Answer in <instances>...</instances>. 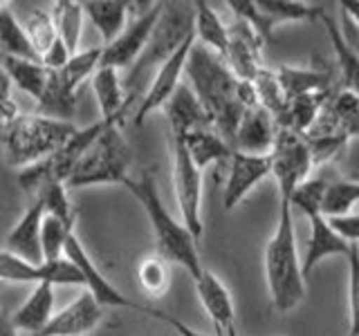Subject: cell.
Masks as SVG:
<instances>
[{
    "label": "cell",
    "instance_id": "ffe728a7",
    "mask_svg": "<svg viewBox=\"0 0 359 336\" xmlns=\"http://www.w3.org/2000/svg\"><path fill=\"white\" fill-rule=\"evenodd\" d=\"M45 218V202L41 197H32L29 206L22 213V218L11 227L7 233V246L11 253H16L25 260L41 265L43 249H41V229Z\"/></svg>",
    "mask_w": 359,
    "mask_h": 336
},
{
    "label": "cell",
    "instance_id": "e0dca14e",
    "mask_svg": "<svg viewBox=\"0 0 359 336\" xmlns=\"http://www.w3.org/2000/svg\"><path fill=\"white\" fill-rule=\"evenodd\" d=\"M276 134H278V126L274 117L256 101L254 106L245 110V115L238 123L233 150L247 155H269L274 148Z\"/></svg>",
    "mask_w": 359,
    "mask_h": 336
},
{
    "label": "cell",
    "instance_id": "7a4b0ae2",
    "mask_svg": "<svg viewBox=\"0 0 359 336\" xmlns=\"http://www.w3.org/2000/svg\"><path fill=\"white\" fill-rule=\"evenodd\" d=\"M123 188H126L128 193L140 202V204L144 206V213L149 216L157 249H160L157 253L164 255L168 262L182 267L184 272L194 278V283L200 280L202 274H205V267H202L198 242L184 224H180L171 213H168V209L164 206L153 173L142 171L135 177L130 175L126 182H123Z\"/></svg>",
    "mask_w": 359,
    "mask_h": 336
},
{
    "label": "cell",
    "instance_id": "2e32d148",
    "mask_svg": "<svg viewBox=\"0 0 359 336\" xmlns=\"http://www.w3.org/2000/svg\"><path fill=\"white\" fill-rule=\"evenodd\" d=\"M104 321V307L90 291H83L70 305L56 312L36 336H86Z\"/></svg>",
    "mask_w": 359,
    "mask_h": 336
},
{
    "label": "cell",
    "instance_id": "277c9868",
    "mask_svg": "<svg viewBox=\"0 0 359 336\" xmlns=\"http://www.w3.org/2000/svg\"><path fill=\"white\" fill-rule=\"evenodd\" d=\"M196 34V5L194 3H164L162 16L157 20V25L149 38V45L142 52L130 70L123 90H126L128 99L142 101V83L146 74L151 70H160V67L171 59V56L182 48V43Z\"/></svg>",
    "mask_w": 359,
    "mask_h": 336
},
{
    "label": "cell",
    "instance_id": "d6986e66",
    "mask_svg": "<svg viewBox=\"0 0 359 336\" xmlns=\"http://www.w3.org/2000/svg\"><path fill=\"white\" fill-rule=\"evenodd\" d=\"M164 115L168 123V137L171 139H187L191 132L200 128H211L196 92L187 83L180 85L175 94L168 99V104L164 106Z\"/></svg>",
    "mask_w": 359,
    "mask_h": 336
},
{
    "label": "cell",
    "instance_id": "b9f144b4",
    "mask_svg": "<svg viewBox=\"0 0 359 336\" xmlns=\"http://www.w3.org/2000/svg\"><path fill=\"white\" fill-rule=\"evenodd\" d=\"M328 222L341 238H346L353 244H359V213H351V216L344 218H328Z\"/></svg>",
    "mask_w": 359,
    "mask_h": 336
},
{
    "label": "cell",
    "instance_id": "7bdbcfd3",
    "mask_svg": "<svg viewBox=\"0 0 359 336\" xmlns=\"http://www.w3.org/2000/svg\"><path fill=\"white\" fill-rule=\"evenodd\" d=\"M144 314H149V316L157 318V321H162L166 323L168 328H173L177 332V336H207V334H202L194 328H189V325L184 321H180L175 316H171V314H166V312H160V309H151V307H144Z\"/></svg>",
    "mask_w": 359,
    "mask_h": 336
},
{
    "label": "cell",
    "instance_id": "8992f818",
    "mask_svg": "<svg viewBox=\"0 0 359 336\" xmlns=\"http://www.w3.org/2000/svg\"><path fill=\"white\" fill-rule=\"evenodd\" d=\"M133 153L121 134V123L110 126L99 134V139L90 146L83 160L76 164L67 188H86L99 184H121L130 177Z\"/></svg>",
    "mask_w": 359,
    "mask_h": 336
},
{
    "label": "cell",
    "instance_id": "1f68e13d",
    "mask_svg": "<svg viewBox=\"0 0 359 336\" xmlns=\"http://www.w3.org/2000/svg\"><path fill=\"white\" fill-rule=\"evenodd\" d=\"M52 20L59 38L67 48L72 56L79 54V41H81V29H83V3H74V0H59L52 5Z\"/></svg>",
    "mask_w": 359,
    "mask_h": 336
},
{
    "label": "cell",
    "instance_id": "8d00e7d4",
    "mask_svg": "<svg viewBox=\"0 0 359 336\" xmlns=\"http://www.w3.org/2000/svg\"><path fill=\"white\" fill-rule=\"evenodd\" d=\"M22 27H25L27 36L34 45V50L39 52V56H43L56 41H59L52 14H48V11H43V9H34L27 16V20L22 22Z\"/></svg>",
    "mask_w": 359,
    "mask_h": 336
},
{
    "label": "cell",
    "instance_id": "4316f807",
    "mask_svg": "<svg viewBox=\"0 0 359 336\" xmlns=\"http://www.w3.org/2000/svg\"><path fill=\"white\" fill-rule=\"evenodd\" d=\"M0 56H14V59L41 63V56L34 50L25 27H22V22H18L7 3H0Z\"/></svg>",
    "mask_w": 359,
    "mask_h": 336
},
{
    "label": "cell",
    "instance_id": "6da1fadb",
    "mask_svg": "<svg viewBox=\"0 0 359 336\" xmlns=\"http://www.w3.org/2000/svg\"><path fill=\"white\" fill-rule=\"evenodd\" d=\"M184 74L205 110L209 126L233 148L236 130L245 110L258 101L254 85L241 81L218 54H213L198 41L189 54Z\"/></svg>",
    "mask_w": 359,
    "mask_h": 336
},
{
    "label": "cell",
    "instance_id": "ba28073f",
    "mask_svg": "<svg viewBox=\"0 0 359 336\" xmlns=\"http://www.w3.org/2000/svg\"><path fill=\"white\" fill-rule=\"evenodd\" d=\"M173 150V188L180 206L182 224L191 231L196 242L202 240V171L194 164L187 148V139H171Z\"/></svg>",
    "mask_w": 359,
    "mask_h": 336
},
{
    "label": "cell",
    "instance_id": "ee69618b",
    "mask_svg": "<svg viewBox=\"0 0 359 336\" xmlns=\"http://www.w3.org/2000/svg\"><path fill=\"white\" fill-rule=\"evenodd\" d=\"M339 29H341V36L344 41L348 43V48H351L357 56H359V25L355 20L348 18L344 11H341V20H339Z\"/></svg>",
    "mask_w": 359,
    "mask_h": 336
},
{
    "label": "cell",
    "instance_id": "52a82bcc",
    "mask_svg": "<svg viewBox=\"0 0 359 336\" xmlns=\"http://www.w3.org/2000/svg\"><path fill=\"white\" fill-rule=\"evenodd\" d=\"M135 7H137V3H133L128 27L123 29L110 45H106V48L101 45L104 52H101L99 67H112V70H123V67H128L130 70V67L137 63L142 52L146 50L157 20L162 16L164 3H144L142 9H135Z\"/></svg>",
    "mask_w": 359,
    "mask_h": 336
},
{
    "label": "cell",
    "instance_id": "5bb4252c",
    "mask_svg": "<svg viewBox=\"0 0 359 336\" xmlns=\"http://www.w3.org/2000/svg\"><path fill=\"white\" fill-rule=\"evenodd\" d=\"M269 175H272V155H247L233 150L224 179L222 206L227 211L236 209Z\"/></svg>",
    "mask_w": 359,
    "mask_h": 336
},
{
    "label": "cell",
    "instance_id": "30bf717a",
    "mask_svg": "<svg viewBox=\"0 0 359 336\" xmlns=\"http://www.w3.org/2000/svg\"><path fill=\"white\" fill-rule=\"evenodd\" d=\"M0 283H50V285H79L86 287L81 272L63 255L61 260L34 265L11 251H0Z\"/></svg>",
    "mask_w": 359,
    "mask_h": 336
},
{
    "label": "cell",
    "instance_id": "e575fe53",
    "mask_svg": "<svg viewBox=\"0 0 359 336\" xmlns=\"http://www.w3.org/2000/svg\"><path fill=\"white\" fill-rule=\"evenodd\" d=\"M357 202H359V182H351V179H337V182H328L321 213L325 218L351 216V211L355 209Z\"/></svg>",
    "mask_w": 359,
    "mask_h": 336
},
{
    "label": "cell",
    "instance_id": "d6a6232c",
    "mask_svg": "<svg viewBox=\"0 0 359 336\" xmlns=\"http://www.w3.org/2000/svg\"><path fill=\"white\" fill-rule=\"evenodd\" d=\"M254 92H256V99L258 104H261L269 115L274 117L276 126L283 128L285 121H287V110H290V101L283 92V88L278 83V76L274 70H269V67H263L258 76L254 78Z\"/></svg>",
    "mask_w": 359,
    "mask_h": 336
},
{
    "label": "cell",
    "instance_id": "44dd1931",
    "mask_svg": "<svg viewBox=\"0 0 359 336\" xmlns=\"http://www.w3.org/2000/svg\"><path fill=\"white\" fill-rule=\"evenodd\" d=\"M93 92L97 97L101 119L108 123H123L128 115L130 99L123 90V81L119 78V70L112 67H99L93 74Z\"/></svg>",
    "mask_w": 359,
    "mask_h": 336
},
{
    "label": "cell",
    "instance_id": "83f0119b",
    "mask_svg": "<svg viewBox=\"0 0 359 336\" xmlns=\"http://www.w3.org/2000/svg\"><path fill=\"white\" fill-rule=\"evenodd\" d=\"M0 67L9 76V81L20 92L29 94L32 99H41L48 85L50 70L43 63L36 61H25V59H14V56H0Z\"/></svg>",
    "mask_w": 359,
    "mask_h": 336
},
{
    "label": "cell",
    "instance_id": "4dcf8cb0",
    "mask_svg": "<svg viewBox=\"0 0 359 336\" xmlns=\"http://www.w3.org/2000/svg\"><path fill=\"white\" fill-rule=\"evenodd\" d=\"M321 22L328 31V38L332 43V50L337 56V65H339V81L341 90H348L355 97H359V56L348 48V43L341 36L339 22H334L328 14H323Z\"/></svg>",
    "mask_w": 359,
    "mask_h": 336
},
{
    "label": "cell",
    "instance_id": "f546056e",
    "mask_svg": "<svg viewBox=\"0 0 359 336\" xmlns=\"http://www.w3.org/2000/svg\"><path fill=\"white\" fill-rule=\"evenodd\" d=\"M258 9L272 25V29L280 22H312L321 20L325 14V5L301 3V0H256Z\"/></svg>",
    "mask_w": 359,
    "mask_h": 336
},
{
    "label": "cell",
    "instance_id": "8fae6325",
    "mask_svg": "<svg viewBox=\"0 0 359 336\" xmlns=\"http://www.w3.org/2000/svg\"><path fill=\"white\" fill-rule=\"evenodd\" d=\"M194 45H196V34H194V36H189L182 43V48H180L171 56V59H168L160 67V70L155 72L151 88L144 92L140 106H137V110H135V115H133V123H135V126H142V123L146 121V117H149L151 112L164 108L168 104V99L175 94V90L182 85V83H180V78H182V74L187 70V61H189L191 50H194Z\"/></svg>",
    "mask_w": 359,
    "mask_h": 336
},
{
    "label": "cell",
    "instance_id": "f6af8a7d",
    "mask_svg": "<svg viewBox=\"0 0 359 336\" xmlns=\"http://www.w3.org/2000/svg\"><path fill=\"white\" fill-rule=\"evenodd\" d=\"M0 336H18V330L14 321H11V314H5L0 309Z\"/></svg>",
    "mask_w": 359,
    "mask_h": 336
},
{
    "label": "cell",
    "instance_id": "bcb514c9",
    "mask_svg": "<svg viewBox=\"0 0 359 336\" xmlns=\"http://www.w3.org/2000/svg\"><path fill=\"white\" fill-rule=\"evenodd\" d=\"M339 11H344L348 18L355 20L357 25H359V0H341Z\"/></svg>",
    "mask_w": 359,
    "mask_h": 336
},
{
    "label": "cell",
    "instance_id": "74e56055",
    "mask_svg": "<svg viewBox=\"0 0 359 336\" xmlns=\"http://www.w3.org/2000/svg\"><path fill=\"white\" fill-rule=\"evenodd\" d=\"M45 202V213L48 216H54L59 218L61 222H65L67 227L74 229V222H76V213L72 209V202L67 197V186L61 184V182H48L41 193L36 195Z\"/></svg>",
    "mask_w": 359,
    "mask_h": 336
},
{
    "label": "cell",
    "instance_id": "ab89813d",
    "mask_svg": "<svg viewBox=\"0 0 359 336\" xmlns=\"http://www.w3.org/2000/svg\"><path fill=\"white\" fill-rule=\"evenodd\" d=\"M348 336H359V244H353V251L348 255Z\"/></svg>",
    "mask_w": 359,
    "mask_h": 336
},
{
    "label": "cell",
    "instance_id": "9c48e42d",
    "mask_svg": "<svg viewBox=\"0 0 359 336\" xmlns=\"http://www.w3.org/2000/svg\"><path fill=\"white\" fill-rule=\"evenodd\" d=\"M272 177L276 179L278 197L292 200L299 184H303L312 173V153L308 141L294 130L278 128L272 148Z\"/></svg>",
    "mask_w": 359,
    "mask_h": 336
},
{
    "label": "cell",
    "instance_id": "cb8c5ba5",
    "mask_svg": "<svg viewBox=\"0 0 359 336\" xmlns=\"http://www.w3.org/2000/svg\"><path fill=\"white\" fill-rule=\"evenodd\" d=\"M278 83L283 88L287 101L306 97L312 92H323L332 90V72L330 67H276Z\"/></svg>",
    "mask_w": 359,
    "mask_h": 336
},
{
    "label": "cell",
    "instance_id": "7402d4cb",
    "mask_svg": "<svg viewBox=\"0 0 359 336\" xmlns=\"http://www.w3.org/2000/svg\"><path fill=\"white\" fill-rule=\"evenodd\" d=\"M83 11L97 27L106 48L128 27L133 3H126V0H88L83 3Z\"/></svg>",
    "mask_w": 359,
    "mask_h": 336
},
{
    "label": "cell",
    "instance_id": "681fc988",
    "mask_svg": "<svg viewBox=\"0 0 359 336\" xmlns=\"http://www.w3.org/2000/svg\"><path fill=\"white\" fill-rule=\"evenodd\" d=\"M0 287H3V283H0Z\"/></svg>",
    "mask_w": 359,
    "mask_h": 336
},
{
    "label": "cell",
    "instance_id": "3957f363",
    "mask_svg": "<svg viewBox=\"0 0 359 336\" xmlns=\"http://www.w3.org/2000/svg\"><path fill=\"white\" fill-rule=\"evenodd\" d=\"M265 280L272 298V307L287 314L306 298V276L297 249V231L292 220L290 200H280L278 222L265 246Z\"/></svg>",
    "mask_w": 359,
    "mask_h": 336
},
{
    "label": "cell",
    "instance_id": "f1b7e54d",
    "mask_svg": "<svg viewBox=\"0 0 359 336\" xmlns=\"http://www.w3.org/2000/svg\"><path fill=\"white\" fill-rule=\"evenodd\" d=\"M196 41L205 45L207 50L218 54L220 59H227L229 50V25H224L213 7L205 0H196Z\"/></svg>",
    "mask_w": 359,
    "mask_h": 336
},
{
    "label": "cell",
    "instance_id": "d590c367",
    "mask_svg": "<svg viewBox=\"0 0 359 336\" xmlns=\"http://www.w3.org/2000/svg\"><path fill=\"white\" fill-rule=\"evenodd\" d=\"M74 229L67 227L59 218L48 216L43 218V229H41V249H43V262L50 260H61L65 253V242L70 238Z\"/></svg>",
    "mask_w": 359,
    "mask_h": 336
},
{
    "label": "cell",
    "instance_id": "836d02e7",
    "mask_svg": "<svg viewBox=\"0 0 359 336\" xmlns=\"http://www.w3.org/2000/svg\"><path fill=\"white\" fill-rule=\"evenodd\" d=\"M137 280L146 296L160 298L171 287V262L164 255H146L137 267Z\"/></svg>",
    "mask_w": 359,
    "mask_h": 336
},
{
    "label": "cell",
    "instance_id": "7dc6e473",
    "mask_svg": "<svg viewBox=\"0 0 359 336\" xmlns=\"http://www.w3.org/2000/svg\"><path fill=\"white\" fill-rule=\"evenodd\" d=\"M216 336H238V330H236V325H231L227 330H216Z\"/></svg>",
    "mask_w": 359,
    "mask_h": 336
},
{
    "label": "cell",
    "instance_id": "5b68a950",
    "mask_svg": "<svg viewBox=\"0 0 359 336\" xmlns=\"http://www.w3.org/2000/svg\"><path fill=\"white\" fill-rule=\"evenodd\" d=\"M76 130L79 128L72 121H59L43 115H20L0 139L5 146L7 162L22 171L32 164L48 160Z\"/></svg>",
    "mask_w": 359,
    "mask_h": 336
},
{
    "label": "cell",
    "instance_id": "ac0fdd59",
    "mask_svg": "<svg viewBox=\"0 0 359 336\" xmlns=\"http://www.w3.org/2000/svg\"><path fill=\"white\" fill-rule=\"evenodd\" d=\"M310 220V238H308V249L306 255L301 258L303 265V276L310 278V274L317 269L319 262H323L325 258L330 255H351L353 251V242H348L346 238H341L339 233L332 229V224L328 222V218L323 213H312L308 216Z\"/></svg>",
    "mask_w": 359,
    "mask_h": 336
},
{
    "label": "cell",
    "instance_id": "603a6c76",
    "mask_svg": "<svg viewBox=\"0 0 359 336\" xmlns=\"http://www.w3.org/2000/svg\"><path fill=\"white\" fill-rule=\"evenodd\" d=\"M196 289H198V296L202 307L207 309L209 318L213 323V330H227L233 325V300L229 296V289L224 287V283L213 276L209 269H205L200 280H196Z\"/></svg>",
    "mask_w": 359,
    "mask_h": 336
},
{
    "label": "cell",
    "instance_id": "7c38bea8",
    "mask_svg": "<svg viewBox=\"0 0 359 336\" xmlns=\"http://www.w3.org/2000/svg\"><path fill=\"white\" fill-rule=\"evenodd\" d=\"M303 137H334L346 144L359 137V97L337 88L319 119Z\"/></svg>",
    "mask_w": 359,
    "mask_h": 336
},
{
    "label": "cell",
    "instance_id": "4fadbf2b",
    "mask_svg": "<svg viewBox=\"0 0 359 336\" xmlns=\"http://www.w3.org/2000/svg\"><path fill=\"white\" fill-rule=\"evenodd\" d=\"M67 260H70L79 272H81L83 280H86V291L95 296V300L99 302L101 307H126V309H137L144 312V305H137L130 298H126L121 291L110 283V280L101 274V269L95 265V260L90 258V253L83 249L81 240L76 238V233L72 231L70 238L65 242V253Z\"/></svg>",
    "mask_w": 359,
    "mask_h": 336
},
{
    "label": "cell",
    "instance_id": "484cf974",
    "mask_svg": "<svg viewBox=\"0 0 359 336\" xmlns=\"http://www.w3.org/2000/svg\"><path fill=\"white\" fill-rule=\"evenodd\" d=\"M187 148L194 164L205 173V168L213 164H227L233 157V148L224 141L213 128H200L187 137Z\"/></svg>",
    "mask_w": 359,
    "mask_h": 336
},
{
    "label": "cell",
    "instance_id": "9a60e30c",
    "mask_svg": "<svg viewBox=\"0 0 359 336\" xmlns=\"http://www.w3.org/2000/svg\"><path fill=\"white\" fill-rule=\"evenodd\" d=\"M263 45L265 41L245 20H236L233 25H229V50L224 63L231 67V72L241 81L254 83L258 72L265 67L261 59Z\"/></svg>",
    "mask_w": 359,
    "mask_h": 336
},
{
    "label": "cell",
    "instance_id": "c3c4849f",
    "mask_svg": "<svg viewBox=\"0 0 359 336\" xmlns=\"http://www.w3.org/2000/svg\"><path fill=\"white\" fill-rule=\"evenodd\" d=\"M0 206H3V202H0Z\"/></svg>",
    "mask_w": 359,
    "mask_h": 336
},
{
    "label": "cell",
    "instance_id": "d4e9b609",
    "mask_svg": "<svg viewBox=\"0 0 359 336\" xmlns=\"http://www.w3.org/2000/svg\"><path fill=\"white\" fill-rule=\"evenodd\" d=\"M52 309H54V285L41 283L34 287L27 300L11 314V321H14L16 330L32 332L36 336L45 325L52 321V316H54Z\"/></svg>",
    "mask_w": 359,
    "mask_h": 336
},
{
    "label": "cell",
    "instance_id": "f35d334b",
    "mask_svg": "<svg viewBox=\"0 0 359 336\" xmlns=\"http://www.w3.org/2000/svg\"><path fill=\"white\" fill-rule=\"evenodd\" d=\"M328 182L330 179H325V177H308L306 182L297 186L294 195H292V200H290L292 209L297 206L306 218L312 216V213H321Z\"/></svg>",
    "mask_w": 359,
    "mask_h": 336
},
{
    "label": "cell",
    "instance_id": "60d3db41",
    "mask_svg": "<svg viewBox=\"0 0 359 336\" xmlns=\"http://www.w3.org/2000/svg\"><path fill=\"white\" fill-rule=\"evenodd\" d=\"M11 81L5 74V70L0 67V137L5 134V130L14 123L20 115H18V104L11 97Z\"/></svg>",
    "mask_w": 359,
    "mask_h": 336
}]
</instances>
